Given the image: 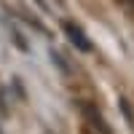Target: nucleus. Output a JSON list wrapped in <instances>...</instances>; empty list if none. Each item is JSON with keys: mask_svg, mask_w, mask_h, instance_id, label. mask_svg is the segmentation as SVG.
Segmentation results:
<instances>
[{"mask_svg": "<svg viewBox=\"0 0 134 134\" xmlns=\"http://www.w3.org/2000/svg\"><path fill=\"white\" fill-rule=\"evenodd\" d=\"M83 113H86V121H88L91 126H97V131H99V134H110V126L102 121V115H99V110H97V107L83 105Z\"/></svg>", "mask_w": 134, "mask_h": 134, "instance_id": "nucleus-2", "label": "nucleus"}, {"mask_svg": "<svg viewBox=\"0 0 134 134\" xmlns=\"http://www.w3.org/2000/svg\"><path fill=\"white\" fill-rule=\"evenodd\" d=\"M64 35H67V40H70L78 51H91V43H88V38L83 35V30L78 27V24H72V21H64Z\"/></svg>", "mask_w": 134, "mask_h": 134, "instance_id": "nucleus-1", "label": "nucleus"}, {"mask_svg": "<svg viewBox=\"0 0 134 134\" xmlns=\"http://www.w3.org/2000/svg\"><path fill=\"white\" fill-rule=\"evenodd\" d=\"M126 3H129V5H131V8H134V0H126Z\"/></svg>", "mask_w": 134, "mask_h": 134, "instance_id": "nucleus-3", "label": "nucleus"}]
</instances>
